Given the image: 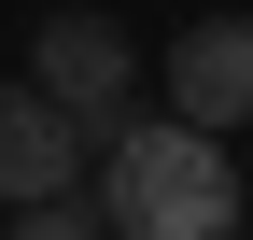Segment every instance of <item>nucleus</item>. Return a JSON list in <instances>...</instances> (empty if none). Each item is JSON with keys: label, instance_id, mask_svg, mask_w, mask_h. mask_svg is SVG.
Listing matches in <instances>:
<instances>
[{"label": "nucleus", "instance_id": "f257e3e1", "mask_svg": "<svg viewBox=\"0 0 253 240\" xmlns=\"http://www.w3.org/2000/svg\"><path fill=\"white\" fill-rule=\"evenodd\" d=\"M84 198H99L113 240H225L239 226V170L211 127H155V113H126V127L99 141V170H84Z\"/></svg>", "mask_w": 253, "mask_h": 240}, {"label": "nucleus", "instance_id": "f03ea898", "mask_svg": "<svg viewBox=\"0 0 253 240\" xmlns=\"http://www.w3.org/2000/svg\"><path fill=\"white\" fill-rule=\"evenodd\" d=\"M28 85H42L84 141H113L126 113H141V43H126L113 14H71V0H56V14H42V43H28Z\"/></svg>", "mask_w": 253, "mask_h": 240}, {"label": "nucleus", "instance_id": "7ed1b4c3", "mask_svg": "<svg viewBox=\"0 0 253 240\" xmlns=\"http://www.w3.org/2000/svg\"><path fill=\"white\" fill-rule=\"evenodd\" d=\"M84 170H99V141H84L71 113L42 99V85H0V212H28V198H71Z\"/></svg>", "mask_w": 253, "mask_h": 240}, {"label": "nucleus", "instance_id": "20e7f679", "mask_svg": "<svg viewBox=\"0 0 253 240\" xmlns=\"http://www.w3.org/2000/svg\"><path fill=\"white\" fill-rule=\"evenodd\" d=\"M169 113L211 127V141L253 127V14H197V28L169 43Z\"/></svg>", "mask_w": 253, "mask_h": 240}, {"label": "nucleus", "instance_id": "39448f33", "mask_svg": "<svg viewBox=\"0 0 253 240\" xmlns=\"http://www.w3.org/2000/svg\"><path fill=\"white\" fill-rule=\"evenodd\" d=\"M0 240H113V226H99V198L71 184V198H28V212L0 226Z\"/></svg>", "mask_w": 253, "mask_h": 240}, {"label": "nucleus", "instance_id": "423d86ee", "mask_svg": "<svg viewBox=\"0 0 253 240\" xmlns=\"http://www.w3.org/2000/svg\"><path fill=\"white\" fill-rule=\"evenodd\" d=\"M239 226H253V184H239Z\"/></svg>", "mask_w": 253, "mask_h": 240}]
</instances>
